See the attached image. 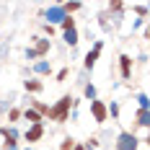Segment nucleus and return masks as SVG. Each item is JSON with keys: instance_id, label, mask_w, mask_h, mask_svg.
<instances>
[{"instance_id": "nucleus-4", "label": "nucleus", "mask_w": 150, "mask_h": 150, "mask_svg": "<svg viewBox=\"0 0 150 150\" xmlns=\"http://www.w3.org/2000/svg\"><path fill=\"white\" fill-rule=\"evenodd\" d=\"M101 49H104V42L98 39V42L93 44V49L86 54V60H83V67H86V70H93V67H96V62H98V57H101Z\"/></svg>"}, {"instance_id": "nucleus-15", "label": "nucleus", "mask_w": 150, "mask_h": 150, "mask_svg": "<svg viewBox=\"0 0 150 150\" xmlns=\"http://www.w3.org/2000/svg\"><path fill=\"white\" fill-rule=\"evenodd\" d=\"M65 42H67V44H70V47H75V44H78V31H65Z\"/></svg>"}, {"instance_id": "nucleus-25", "label": "nucleus", "mask_w": 150, "mask_h": 150, "mask_svg": "<svg viewBox=\"0 0 150 150\" xmlns=\"http://www.w3.org/2000/svg\"><path fill=\"white\" fill-rule=\"evenodd\" d=\"M29 150H31V148H29Z\"/></svg>"}, {"instance_id": "nucleus-24", "label": "nucleus", "mask_w": 150, "mask_h": 150, "mask_svg": "<svg viewBox=\"0 0 150 150\" xmlns=\"http://www.w3.org/2000/svg\"><path fill=\"white\" fill-rule=\"evenodd\" d=\"M73 150H86V145H80V142H75V145H73Z\"/></svg>"}, {"instance_id": "nucleus-21", "label": "nucleus", "mask_w": 150, "mask_h": 150, "mask_svg": "<svg viewBox=\"0 0 150 150\" xmlns=\"http://www.w3.org/2000/svg\"><path fill=\"white\" fill-rule=\"evenodd\" d=\"M137 104H140V109H148V96L140 93V96H137Z\"/></svg>"}, {"instance_id": "nucleus-22", "label": "nucleus", "mask_w": 150, "mask_h": 150, "mask_svg": "<svg viewBox=\"0 0 150 150\" xmlns=\"http://www.w3.org/2000/svg\"><path fill=\"white\" fill-rule=\"evenodd\" d=\"M36 70H39V73H49V65H47V62H39Z\"/></svg>"}, {"instance_id": "nucleus-7", "label": "nucleus", "mask_w": 150, "mask_h": 150, "mask_svg": "<svg viewBox=\"0 0 150 150\" xmlns=\"http://www.w3.org/2000/svg\"><path fill=\"white\" fill-rule=\"evenodd\" d=\"M132 67H135V62L129 54H119V73L124 80H132Z\"/></svg>"}, {"instance_id": "nucleus-1", "label": "nucleus", "mask_w": 150, "mask_h": 150, "mask_svg": "<svg viewBox=\"0 0 150 150\" xmlns=\"http://www.w3.org/2000/svg\"><path fill=\"white\" fill-rule=\"evenodd\" d=\"M73 101H75L73 96H70V93H65V96H62V98H60L54 106H49L47 117H49L52 122H57V124H65V122L70 119V109H73Z\"/></svg>"}, {"instance_id": "nucleus-17", "label": "nucleus", "mask_w": 150, "mask_h": 150, "mask_svg": "<svg viewBox=\"0 0 150 150\" xmlns=\"http://www.w3.org/2000/svg\"><path fill=\"white\" fill-rule=\"evenodd\" d=\"M135 13L140 16V18H145V16H148V5H145V3H140V5H135Z\"/></svg>"}, {"instance_id": "nucleus-20", "label": "nucleus", "mask_w": 150, "mask_h": 150, "mask_svg": "<svg viewBox=\"0 0 150 150\" xmlns=\"http://www.w3.org/2000/svg\"><path fill=\"white\" fill-rule=\"evenodd\" d=\"M67 75H70V67H62L60 73H57V83H65V80H67Z\"/></svg>"}, {"instance_id": "nucleus-6", "label": "nucleus", "mask_w": 150, "mask_h": 150, "mask_svg": "<svg viewBox=\"0 0 150 150\" xmlns=\"http://www.w3.org/2000/svg\"><path fill=\"white\" fill-rule=\"evenodd\" d=\"M49 49H52V44H49V39H44V36H34V57H44V54H49Z\"/></svg>"}, {"instance_id": "nucleus-5", "label": "nucleus", "mask_w": 150, "mask_h": 150, "mask_svg": "<svg viewBox=\"0 0 150 150\" xmlns=\"http://www.w3.org/2000/svg\"><path fill=\"white\" fill-rule=\"evenodd\" d=\"M44 137V124H31L29 129L23 132V140L29 142V145H34V142H39Z\"/></svg>"}, {"instance_id": "nucleus-18", "label": "nucleus", "mask_w": 150, "mask_h": 150, "mask_svg": "<svg viewBox=\"0 0 150 150\" xmlns=\"http://www.w3.org/2000/svg\"><path fill=\"white\" fill-rule=\"evenodd\" d=\"M21 119V109H11L8 111V122H18Z\"/></svg>"}, {"instance_id": "nucleus-8", "label": "nucleus", "mask_w": 150, "mask_h": 150, "mask_svg": "<svg viewBox=\"0 0 150 150\" xmlns=\"http://www.w3.org/2000/svg\"><path fill=\"white\" fill-rule=\"evenodd\" d=\"M21 117L29 122V124H44V117H39L34 109H26V111H21Z\"/></svg>"}, {"instance_id": "nucleus-9", "label": "nucleus", "mask_w": 150, "mask_h": 150, "mask_svg": "<svg viewBox=\"0 0 150 150\" xmlns=\"http://www.w3.org/2000/svg\"><path fill=\"white\" fill-rule=\"evenodd\" d=\"M23 88L29 91V93H42V91H44V83L34 78V80H26V83H23Z\"/></svg>"}, {"instance_id": "nucleus-12", "label": "nucleus", "mask_w": 150, "mask_h": 150, "mask_svg": "<svg viewBox=\"0 0 150 150\" xmlns=\"http://www.w3.org/2000/svg\"><path fill=\"white\" fill-rule=\"evenodd\" d=\"M80 8H83L80 3H65V5H62V11H65V16H70V13H78Z\"/></svg>"}, {"instance_id": "nucleus-19", "label": "nucleus", "mask_w": 150, "mask_h": 150, "mask_svg": "<svg viewBox=\"0 0 150 150\" xmlns=\"http://www.w3.org/2000/svg\"><path fill=\"white\" fill-rule=\"evenodd\" d=\"M73 145H75L73 137H65V140H62V145H60V150H73Z\"/></svg>"}, {"instance_id": "nucleus-16", "label": "nucleus", "mask_w": 150, "mask_h": 150, "mask_svg": "<svg viewBox=\"0 0 150 150\" xmlns=\"http://www.w3.org/2000/svg\"><path fill=\"white\" fill-rule=\"evenodd\" d=\"M83 96H86L88 101H93V98H96V88H93V86H86V88H83Z\"/></svg>"}, {"instance_id": "nucleus-13", "label": "nucleus", "mask_w": 150, "mask_h": 150, "mask_svg": "<svg viewBox=\"0 0 150 150\" xmlns=\"http://www.w3.org/2000/svg\"><path fill=\"white\" fill-rule=\"evenodd\" d=\"M127 11V5L124 3H109V13H117V16H122Z\"/></svg>"}, {"instance_id": "nucleus-2", "label": "nucleus", "mask_w": 150, "mask_h": 150, "mask_svg": "<svg viewBox=\"0 0 150 150\" xmlns=\"http://www.w3.org/2000/svg\"><path fill=\"white\" fill-rule=\"evenodd\" d=\"M91 117H93L96 124H104V122L109 119V114H106V104L101 101V98H93V101H91Z\"/></svg>"}, {"instance_id": "nucleus-3", "label": "nucleus", "mask_w": 150, "mask_h": 150, "mask_svg": "<svg viewBox=\"0 0 150 150\" xmlns=\"http://www.w3.org/2000/svg\"><path fill=\"white\" fill-rule=\"evenodd\" d=\"M137 148H140V140L132 132H122L117 137V150H137Z\"/></svg>"}, {"instance_id": "nucleus-23", "label": "nucleus", "mask_w": 150, "mask_h": 150, "mask_svg": "<svg viewBox=\"0 0 150 150\" xmlns=\"http://www.w3.org/2000/svg\"><path fill=\"white\" fill-rule=\"evenodd\" d=\"M42 29H44V34H49V36H52V34H54V26H49V23H44V26H42Z\"/></svg>"}, {"instance_id": "nucleus-10", "label": "nucleus", "mask_w": 150, "mask_h": 150, "mask_svg": "<svg viewBox=\"0 0 150 150\" xmlns=\"http://www.w3.org/2000/svg\"><path fill=\"white\" fill-rule=\"evenodd\" d=\"M47 16H49V26H52V23H62V18H65V11H62V8H52Z\"/></svg>"}, {"instance_id": "nucleus-11", "label": "nucleus", "mask_w": 150, "mask_h": 150, "mask_svg": "<svg viewBox=\"0 0 150 150\" xmlns=\"http://www.w3.org/2000/svg\"><path fill=\"white\" fill-rule=\"evenodd\" d=\"M135 124H137V127H142V129L148 127V109H140V111H137V119H135Z\"/></svg>"}, {"instance_id": "nucleus-14", "label": "nucleus", "mask_w": 150, "mask_h": 150, "mask_svg": "<svg viewBox=\"0 0 150 150\" xmlns=\"http://www.w3.org/2000/svg\"><path fill=\"white\" fill-rule=\"evenodd\" d=\"M60 26H62V31H73V29H75V18H70V16H65Z\"/></svg>"}]
</instances>
